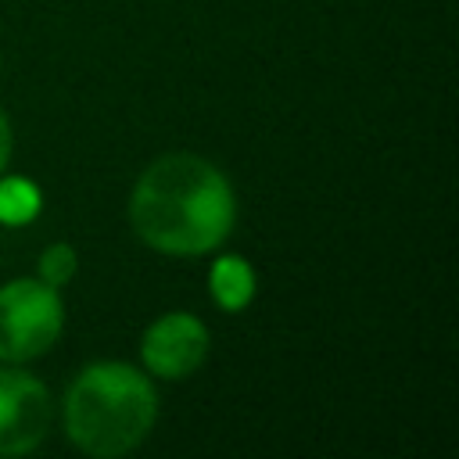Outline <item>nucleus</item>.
<instances>
[{"label":"nucleus","instance_id":"f257e3e1","mask_svg":"<svg viewBox=\"0 0 459 459\" xmlns=\"http://www.w3.org/2000/svg\"><path fill=\"white\" fill-rule=\"evenodd\" d=\"M233 190L197 154H165L143 169L129 197V219L143 244L165 255L215 251L233 230Z\"/></svg>","mask_w":459,"mask_h":459},{"label":"nucleus","instance_id":"f03ea898","mask_svg":"<svg viewBox=\"0 0 459 459\" xmlns=\"http://www.w3.org/2000/svg\"><path fill=\"white\" fill-rule=\"evenodd\" d=\"M158 394L151 380L126 362L86 366L65 394L68 437L97 459L133 452L154 427Z\"/></svg>","mask_w":459,"mask_h":459},{"label":"nucleus","instance_id":"0eeeda50","mask_svg":"<svg viewBox=\"0 0 459 459\" xmlns=\"http://www.w3.org/2000/svg\"><path fill=\"white\" fill-rule=\"evenodd\" d=\"M39 215V186L29 179H0V222L22 226Z\"/></svg>","mask_w":459,"mask_h":459},{"label":"nucleus","instance_id":"7ed1b4c3","mask_svg":"<svg viewBox=\"0 0 459 459\" xmlns=\"http://www.w3.org/2000/svg\"><path fill=\"white\" fill-rule=\"evenodd\" d=\"M65 323V308L54 287L43 280H11L0 287V359L29 362L43 355Z\"/></svg>","mask_w":459,"mask_h":459},{"label":"nucleus","instance_id":"20e7f679","mask_svg":"<svg viewBox=\"0 0 459 459\" xmlns=\"http://www.w3.org/2000/svg\"><path fill=\"white\" fill-rule=\"evenodd\" d=\"M50 416V394L36 377L0 369V455L32 452L47 437Z\"/></svg>","mask_w":459,"mask_h":459},{"label":"nucleus","instance_id":"39448f33","mask_svg":"<svg viewBox=\"0 0 459 459\" xmlns=\"http://www.w3.org/2000/svg\"><path fill=\"white\" fill-rule=\"evenodd\" d=\"M140 355H143V366L154 377L183 380L204 362L208 330L190 312H169V316H161L147 326V333L140 341Z\"/></svg>","mask_w":459,"mask_h":459},{"label":"nucleus","instance_id":"6e6552de","mask_svg":"<svg viewBox=\"0 0 459 459\" xmlns=\"http://www.w3.org/2000/svg\"><path fill=\"white\" fill-rule=\"evenodd\" d=\"M79 269V258H75V247L72 244H50L43 255H39V280L47 287H65Z\"/></svg>","mask_w":459,"mask_h":459},{"label":"nucleus","instance_id":"1a4fd4ad","mask_svg":"<svg viewBox=\"0 0 459 459\" xmlns=\"http://www.w3.org/2000/svg\"><path fill=\"white\" fill-rule=\"evenodd\" d=\"M7 158H11V126H7V115L0 111V172L7 169Z\"/></svg>","mask_w":459,"mask_h":459},{"label":"nucleus","instance_id":"423d86ee","mask_svg":"<svg viewBox=\"0 0 459 459\" xmlns=\"http://www.w3.org/2000/svg\"><path fill=\"white\" fill-rule=\"evenodd\" d=\"M208 290H212V298H215L219 308L240 312V308L251 301V294H255V273H251V265H247L244 258L226 255V258H219V262L212 265V273H208Z\"/></svg>","mask_w":459,"mask_h":459}]
</instances>
